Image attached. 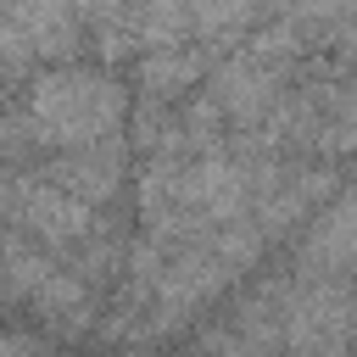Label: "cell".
Returning <instances> with one entry per match:
<instances>
[{"label":"cell","instance_id":"cell-1","mask_svg":"<svg viewBox=\"0 0 357 357\" xmlns=\"http://www.w3.org/2000/svg\"><path fill=\"white\" fill-rule=\"evenodd\" d=\"M123 117H128V95L106 67L50 61L11 106L6 145H11V162H22L28 151L50 156V151H73V145H95V139L123 134Z\"/></svg>","mask_w":357,"mask_h":357},{"label":"cell","instance_id":"cell-2","mask_svg":"<svg viewBox=\"0 0 357 357\" xmlns=\"http://www.w3.org/2000/svg\"><path fill=\"white\" fill-rule=\"evenodd\" d=\"M262 145L279 151H307V156H351L357 151V84L346 78H312V84H290L279 95V106L257 123Z\"/></svg>","mask_w":357,"mask_h":357},{"label":"cell","instance_id":"cell-3","mask_svg":"<svg viewBox=\"0 0 357 357\" xmlns=\"http://www.w3.org/2000/svg\"><path fill=\"white\" fill-rule=\"evenodd\" d=\"M6 223L33 234L50 251H73V245H95L100 240L95 201L61 190L45 173H22V162H11V173H6Z\"/></svg>","mask_w":357,"mask_h":357},{"label":"cell","instance_id":"cell-4","mask_svg":"<svg viewBox=\"0 0 357 357\" xmlns=\"http://www.w3.org/2000/svg\"><path fill=\"white\" fill-rule=\"evenodd\" d=\"M279 346L284 351H346V346H357V290L340 284L335 273H318L307 284H284Z\"/></svg>","mask_w":357,"mask_h":357},{"label":"cell","instance_id":"cell-5","mask_svg":"<svg viewBox=\"0 0 357 357\" xmlns=\"http://www.w3.org/2000/svg\"><path fill=\"white\" fill-rule=\"evenodd\" d=\"M39 173H45V178H56V184H61V190H73V195H84V201L106 206V201L123 190L128 145H123V134H112V139H95V145L50 151V156H39Z\"/></svg>","mask_w":357,"mask_h":357},{"label":"cell","instance_id":"cell-6","mask_svg":"<svg viewBox=\"0 0 357 357\" xmlns=\"http://www.w3.org/2000/svg\"><path fill=\"white\" fill-rule=\"evenodd\" d=\"M296 257H301L307 273H346V268H357V184H346V190H335L324 201V212L307 223Z\"/></svg>","mask_w":357,"mask_h":357},{"label":"cell","instance_id":"cell-7","mask_svg":"<svg viewBox=\"0 0 357 357\" xmlns=\"http://www.w3.org/2000/svg\"><path fill=\"white\" fill-rule=\"evenodd\" d=\"M195 45H201V39L145 50V61H139V89H145L151 100H178L184 89H195V84L212 73V50H195Z\"/></svg>","mask_w":357,"mask_h":357}]
</instances>
